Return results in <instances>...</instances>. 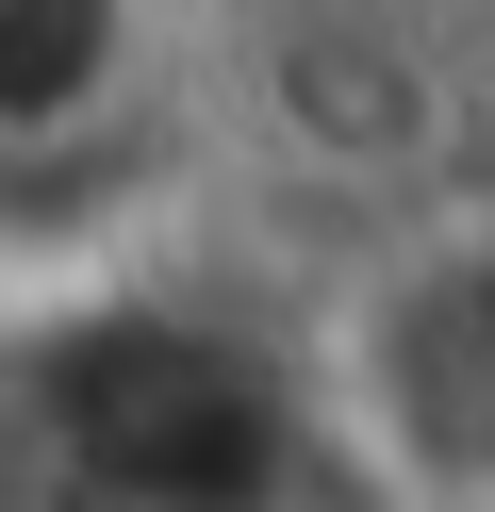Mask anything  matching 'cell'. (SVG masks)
Listing matches in <instances>:
<instances>
[{"label":"cell","instance_id":"cell-2","mask_svg":"<svg viewBox=\"0 0 495 512\" xmlns=\"http://www.w3.org/2000/svg\"><path fill=\"white\" fill-rule=\"evenodd\" d=\"M347 413L413 496H479L495 512V232L396 265L347 314Z\"/></svg>","mask_w":495,"mask_h":512},{"label":"cell","instance_id":"cell-1","mask_svg":"<svg viewBox=\"0 0 495 512\" xmlns=\"http://www.w3.org/2000/svg\"><path fill=\"white\" fill-rule=\"evenodd\" d=\"M66 479L83 512H264L281 496V446H297V397L231 347H132V364L66 380Z\"/></svg>","mask_w":495,"mask_h":512}]
</instances>
